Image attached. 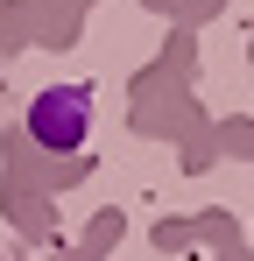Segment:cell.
<instances>
[{
    "label": "cell",
    "mask_w": 254,
    "mask_h": 261,
    "mask_svg": "<svg viewBox=\"0 0 254 261\" xmlns=\"http://www.w3.org/2000/svg\"><path fill=\"white\" fill-rule=\"evenodd\" d=\"M29 134L49 155H78L92 134V85H42L29 99Z\"/></svg>",
    "instance_id": "obj_1"
}]
</instances>
